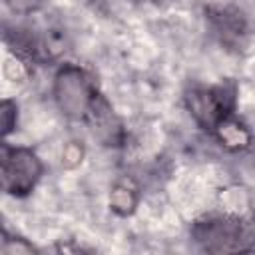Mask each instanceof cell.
Masks as SVG:
<instances>
[{
  "instance_id": "cell-1",
  "label": "cell",
  "mask_w": 255,
  "mask_h": 255,
  "mask_svg": "<svg viewBox=\"0 0 255 255\" xmlns=\"http://www.w3.org/2000/svg\"><path fill=\"white\" fill-rule=\"evenodd\" d=\"M193 237L207 253H237L255 249V231L237 217H209L195 223Z\"/></svg>"
},
{
  "instance_id": "cell-2",
  "label": "cell",
  "mask_w": 255,
  "mask_h": 255,
  "mask_svg": "<svg viewBox=\"0 0 255 255\" xmlns=\"http://www.w3.org/2000/svg\"><path fill=\"white\" fill-rule=\"evenodd\" d=\"M98 94L90 76L74 64H66L54 78V100L70 120H86Z\"/></svg>"
},
{
  "instance_id": "cell-3",
  "label": "cell",
  "mask_w": 255,
  "mask_h": 255,
  "mask_svg": "<svg viewBox=\"0 0 255 255\" xmlns=\"http://www.w3.org/2000/svg\"><path fill=\"white\" fill-rule=\"evenodd\" d=\"M0 183L2 189L10 195H28L38 179L42 177L44 165L40 157L28 149V147H2V159H0Z\"/></svg>"
},
{
  "instance_id": "cell-4",
  "label": "cell",
  "mask_w": 255,
  "mask_h": 255,
  "mask_svg": "<svg viewBox=\"0 0 255 255\" xmlns=\"http://www.w3.org/2000/svg\"><path fill=\"white\" fill-rule=\"evenodd\" d=\"M185 104L201 128L215 129L223 120L231 118L235 106V86L219 84L211 88H195L185 96Z\"/></svg>"
},
{
  "instance_id": "cell-5",
  "label": "cell",
  "mask_w": 255,
  "mask_h": 255,
  "mask_svg": "<svg viewBox=\"0 0 255 255\" xmlns=\"http://www.w3.org/2000/svg\"><path fill=\"white\" fill-rule=\"evenodd\" d=\"M86 120L90 122L94 135L100 141H104L106 145H116L120 141V137H122V126H120L118 118L114 116L110 104L100 94H98L92 110L88 112Z\"/></svg>"
},
{
  "instance_id": "cell-6",
  "label": "cell",
  "mask_w": 255,
  "mask_h": 255,
  "mask_svg": "<svg viewBox=\"0 0 255 255\" xmlns=\"http://www.w3.org/2000/svg\"><path fill=\"white\" fill-rule=\"evenodd\" d=\"M209 20L213 30L221 36L223 42H235L245 32V18L237 8H231V6L211 8Z\"/></svg>"
},
{
  "instance_id": "cell-7",
  "label": "cell",
  "mask_w": 255,
  "mask_h": 255,
  "mask_svg": "<svg viewBox=\"0 0 255 255\" xmlns=\"http://www.w3.org/2000/svg\"><path fill=\"white\" fill-rule=\"evenodd\" d=\"M219 137V141L231 149H241V147H247L249 141H251V133L247 131V128L231 118L223 120L215 129H213Z\"/></svg>"
},
{
  "instance_id": "cell-8",
  "label": "cell",
  "mask_w": 255,
  "mask_h": 255,
  "mask_svg": "<svg viewBox=\"0 0 255 255\" xmlns=\"http://www.w3.org/2000/svg\"><path fill=\"white\" fill-rule=\"evenodd\" d=\"M137 205V193L133 187H128L126 183H118L112 189L110 195V207L118 213V215H128L133 211V207Z\"/></svg>"
},
{
  "instance_id": "cell-9",
  "label": "cell",
  "mask_w": 255,
  "mask_h": 255,
  "mask_svg": "<svg viewBox=\"0 0 255 255\" xmlns=\"http://www.w3.org/2000/svg\"><path fill=\"white\" fill-rule=\"evenodd\" d=\"M2 253L4 255H28V253H36V249L26 241V239H20V237H8L4 233V239H2Z\"/></svg>"
},
{
  "instance_id": "cell-10",
  "label": "cell",
  "mask_w": 255,
  "mask_h": 255,
  "mask_svg": "<svg viewBox=\"0 0 255 255\" xmlns=\"http://www.w3.org/2000/svg\"><path fill=\"white\" fill-rule=\"evenodd\" d=\"M16 104L10 100H4L0 104V126H2V135H8L16 128Z\"/></svg>"
},
{
  "instance_id": "cell-11",
  "label": "cell",
  "mask_w": 255,
  "mask_h": 255,
  "mask_svg": "<svg viewBox=\"0 0 255 255\" xmlns=\"http://www.w3.org/2000/svg\"><path fill=\"white\" fill-rule=\"evenodd\" d=\"M14 14H32L42 6V0H4Z\"/></svg>"
},
{
  "instance_id": "cell-12",
  "label": "cell",
  "mask_w": 255,
  "mask_h": 255,
  "mask_svg": "<svg viewBox=\"0 0 255 255\" xmlns=\"http://www.w3.org/2000/svg\"><path fill=\"white\" fill-rule=\"evenodd\" d=\"M82 155H84V149H82V145L80 143H76V141H70L66 147H64V153H62V161L68 165V167H74V165H78L80 161H82Z\"/></svg>"
}]
</instances>
